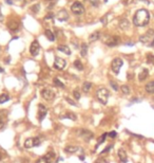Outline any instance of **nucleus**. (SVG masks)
Masks as SVG:
<instances>
[{
	"label": "nucleus",
	"mask_w": 154,
	"mask_h": 163,
	"mask_svg": "<svg viewBox=\"0 0 154 163\" xmlns=\"http://www.w3.org/2000/svg\"><path fill=\"white\" fill-rule=\"evenodd\" d=\"M139 42L146 46H149V47L154 46V30H152V29L148 30L144 35H141L139 37Z\"/></svg>",
	"instance_id": "obj_2"
},
{
	"label": "nucleus",
	"mask_w": 154,
	"mask_h": 163,
	"mask_svg": "<svg viewBox=\"0 0 154 163\" xmlns=\"http://www.w3.org/2000/svg\"><path fill=\"white\" fill-rule=\"evenodd\" d=\"M109 97H110V92L107 88L105 87H102V88H98L97 91H96V97H97V100L102 104L106 105L108 103L109 101Z\"/></svg>",
	"instance_id": "obj_3"
},
{
	"label": "nucleus",
	"mask_w": 154,
	"mask_h": 163,
	"mask_svg": "<svg viewBox=\"0 0 154 163\" xmlns=\"http://www.w3.org/2000/svg\"><path fill=\"white\" fill-rule=\"evenodd\" d=\"M78 135H79L80 138H82L84 141L90 142V140L94 137V133L92 131H90V130H88V129H81V130L78 131Z\"/></svg>",
	"instance_id": "obj_7"
},
{
	"label": "nucleus",
	"mask_w": 154,
	"mask_h": 163,
	"mask_svg": "<svg viewBox=\"0 0 154 163\" xmlns=\"http://www.w3.org/2000/svg\"><path fill=\"white\" fill-rule=\"evenodd\" d=\"M34 139V146H39L41 144V139L39 137H36V138H33Z\"/></svg>",
	"instance_id": "obj_34"
},
{
	"label": "nucleus",
	"mask_w": 154,
	"mask_h": 163,
	"mask_svg": "<svg viewBox=\"0 0 154 163\" xmlns=\"http://www.w3.org/2000/svg\"><path fill=\"white\" fill-rule=\"evenodd\" d=\"M107 133H102V137H99V139H98V141H97V144H96V148H97L98 146L100 145L102 143H104L105 142V140H106V138H107Z\"/></svg>",
	"instance_id": "obj_29"
},
{
	"label": "nucleus",
	"mask_w": 154,
	"mask_h": 163,
	"mask_svg": "<svg viewBox=\"0 0 154 163\" xmlns=\"http://www.w3.org/2000/svg\"><path fill=\"white\" fill-rule=\"evenodd\" d=\"M5 2H7V3H9V4L13 3V1H12V0H5Z\"/></svg>",
	"instance_id": "obj_44"
},
{
	"label": "nucleus",
	"mask_w": 154,
	"mask_h": 163,
	"mask_svg": "<svg viewBox=\"0 0 154 163\" xmlns=\"http://www.w3.org/2000/svg\"><path fill=\"white\" fill-rule=\"evenodd\" d=\"M147 60H148V62H154V56L152 55V54H148Z\"/></svg>",
	"instance_id": "obj_38"
},
{
	"label": "nucleus",
	"mask_w": 154,
	"mask_h": 163,
	"mask_svg": "<svg viewBox=\"0 0 154 163\" xmlns=\"http://www.w3.org/2000/svg\"><path fill=\"white\" fill-rule=\"evenodd\" d=\"M88 53V46L87 44H82L81 45V49H80V55L81 56H86Z\"/></svg>",
	"instance_id": "obj_27"
},
{
	"label": "nucleus",
	"mask_w": 154,
	"mask_h": 163,
	"mask_svg": "<svg viewBox=\"0 0 154 163\" xmlns=\"http://www.w3.org/2000/svg\"><path fill=\"white\" fill-rule=\"evenodd\" d=\"M41 95L46 101H52L55 97L54 91H52L51 89H43V90H41Z\"/></svg>",
	"instance_id": "obj_9"
},
{
	"label": "nucleus",
	"mask_w": 154,
	"mask_h": 163,
	"mask_svg": "<svg viewBox=\"0 0 154 163\" xmlns=\"http://www.w3.org/2000/svg\"><path fill=\"white\" fill-rule=\"evenodd\" d=\"M34 147V139L33 138H29L25 141V148H32Z\"/></svg>",
	"instance_id": "obj_23"
},
{
	"label": "nucleus",
	"mask_w": 154,
	"mask_h": 163,
	"mask_svg": "<svg viewBox=\"0 0 154 163\" xmlns=\"http://www.w3.org/2000/svg\"><path fill=\"white\" fill-rule=\"evenodd\" d=\"M57 17H58V19H59L60 21H64L69 18V14H68V12L66 10H61V11L58 12Z\"/></svg>",
	"instance_id": "obj_16"
},
{
	"label": "nucleus",
	"mask_w": 154,
	"mask_h": 163,
	"mask_svg": "<svg viewBox=\"0 0 154 163\" xmlns=\"http://www.w3.org/2000/svg\"><path fill=\"white\" fill-rule=\"evenodd\" d=\"M74 67H75L77 70H79V71L84 70V65H82V62H81L79 59H76V60L74 62Z\"/></svg>",
	"instance_id": "obj_26"
},
{
	"label": "nucleus",
	"mask_w": 154,
	"mask_h": 163,
	"mask_svg": "<svg viewBox=\"0 0 154 163\" xmlns=\"http://www.w3.org/2000/svg\"><path fill=\"white\" fill-rule=\"evenodd\" d=\"M107 17H108V16H107V15H106L105 17H104V18H102V23H104V24H107Z\"/></svg>",
	"instance_id": "obj_42"
},
{
	"label": "nucleus",
	"mask_w": 154,
	"mask_h": 163,
	"mask_svg": "<svg viewBox=\"0 0 154 163\" xmlns=\"http://www.w3.org/2000/svg\"><path fill=\"white\" fill-rule=\"evenodd\" d=\"M3 125H4L3 120H2V119L0 118V129H1V128H2V127H3Z\"/></svg>",
	"instance_id": "obj_43"
},
{
	"label": "nucleus",
	"mask_w": 154,
	"mask_h": 163,
	"mask_svg": "<svg viewBox=\"0 0 154 163\" xmlns=\"http://www.w3.org/2000/svg\"><path fill=\"white\" fill-rule=\"evenodd\" d=\"M109 135H110L111 138H115V137H116V132L115 131H111L110 133H109Z\"/></svg>",
	"instance_id": "obj_40"
},
{
	"label": "nucleus",
	"mask_w": 154,
	"mask_h": 163,
	"mask_svg": "<svg viewBox=\"0 0 154 163\" xmlns=\"http://www.w3.org/2000/svg\"><path fill=\"white\" fill-rule=\"evenodd\" d=\"M0 160H1V155H0Z\"/></svg>",
	"instance_id": "obj_49"
},
{
	"label": "nucleus",
	"mask_w": 154,
	"mask_h": 163,
	"mask_svg": "<svg viewBox=\"0 0 154 163\" xmlns=\"http://www.w3.org/2000/svg\"><path fill=\"white\" fill-rule=\"evenodd\" d=\"M92 88V84L90 82H84V85H82V90H84V93H88L89 91L91 90Z\"/></svg>",
	"instance_id": "obj_25"
},
{
	"label": "nucleus",
	"mask_w": 154,
	"mask_h": 163,
	"mask_svg": "<svg viewBox=\"0 0 154 163\" xmlns=\"http://www.w3.org/2000/svg\"><path fill=\"white\" fill-rule=\"evenodd\" d=\"M112 147H113V144H111V145H108L105 149H104V150H102V154H106V153H108V152H110V150L112 149ZM102 154H100V155H102Z\"/></svg>",
	"instance_id": "obj_35"
},
{
	"label": "nucleus",
	"mask_w": 154,
	"mask_h": 163,
	"mask_svg": "<svg viewBox=\"0 0 154 163\" xmlns=\"http://www.w3.org/2000/svg\"><path fill=\"white\" fill-rule=\"evenodd\" d=\"M67 66V62L64 60L63 58L61 57H55V60H54V67H55V69L57 70H63Z\"/></svg>",
	"instance_id": "obj_8"
},
{
	"label": "nucleus",
	"mask_w": 154,
	"mask_h": 163,
	"mask_svg": "<svg viewBox=\"0 0 154 163\" xmlns=\"http://www.w3.org/2000/svg\"><path fill=\"white\" fill-rule=\"evenodd\" d=\"M91 3L93 4V5H95V7H96V5L98 4V0H91Z\"/></svg>",
	"instance_id": "obj_41"
},
{
	"label": "nucleus",
	"mask_w": 154,
	"mask_h": 163,
	"mask_svg": "<svg viewBox=\"0 0 154 163\" xmlns=\"http://www.w3.org/2000/svg\"><path fill=\"white\" fill-rule=\"evenodd\" d=\"M148 76H149V71H148V69H143L141 72H139V74H138V80H139V82H144V80H147Z\"/></svg>",
	"instance_id": "obj_15"
},
{
	"label": "nucleus",
	"mask_w": 154,
	"mask_h": 163,
	"mask_svg": "<svg viewBox=\"0 0 154 163\" xmlns=\"http://www.w3.org/2000/svg\"><path fill=\"white\" fill-rule=\"evenodd\" d=\"M73 95H74V99H75V100H77V101L80 99V92L77 90V89L73 91Z\"/></svg>",
	"instance_id": "obj_33"
},
{
	"label": "nucleus",
	"mask_w": 154,
	"mask_h": 163,
	"mask_svg": "<svg viewBox=\"0 0 154 163\" xmlns=\"http://www.w3.org/2000/svg\"><path fill=\"white\" fill-rule=\"evenodd\" d=\"M51 155L50 154H48V155H46V156L43 157H40L39 159H37V161H36V163H51L52 162V157H50Z\"/></svg>",
	"instance_id": "obj_14"
},
{
	"label": "nucleus",
	"mask_w": 154,
	"mask_h": 163,
	"mask_svg": "<svg viewBox=\"0 0 154 163\" xmlns=\"http://www.w3.org/2000/svg\"><path fill=\"white\" fill-rule=\"evenodd\" d=\"M120 90H121V92H123V94L130 93V88H129V86H127V85H123L121 88H120Z\"/></svg>",
	"instance_id": "obj_31"
},
{
	"label": "nucleus",
	"mask_w": 154,
	"mask_h": 163,
	"mask_svg": "<svg viewBox=\"0 0 154 163\" xmlns=\"http://www.w3.org/2000/svg\"><path fill=\"white\" fill-rule=\"evenodd\" d=\"M39 50H40L39 42H37V40H34V42L31 44V47H30V53H31V55H33V56L38 55Z\"/></svg>",
	"instance_id": "obj_11"
},
{
	"label": "nucleus",
	"mask_w": 154,
	"mask_h": 163,
	"mask_svg": "<svg viewBox=\"0 0 154 163\" xmlns=\"http://www.w3.org/2000/svg\"><path fill=\"white\" fill-rule=\"evenodd\" d=\"M79 147H76V146H72V145H69L67 146L66 148H64V152L67 154H75L77 153V150H78Z\"/></svg>",
	"instance_id": "obj_22"
},
{
	"label": "nucleus",
	"mask_w": 154,
	"mask_h": 163,
	"mask_svg": "<svg viewBox=\"0 0 154 163\" xmlns=\"http://www.w3.org/2000/svg\"><path fill=\"white\" fill-rule=\"evenodd\" d=\"M94 163H107V160H106L105 158H102V157H100V158H98Z\"/></svg>",
	"instance_id": "obj_39"
},
{
	"label": "nucleus",
	"mask_w": 154,
	"mask_h": 163,
	"mask_svg": "<svg viewBox=\"0 0 154 163\" xmlns=\"http://www.w3.org/2000/svg\"><path fill=\"white\" fill-rule=\"evenodd\" d=\"M1 72H3V69H2L1 67H0V73H1Z\"/></svg>",
	"instance_id": "obj_47"
},
{
	"label": "nucleus",
	"mask_w": 154,
	"mask_h": 163,
	"mask_svg": "<svg viewBox=\"0 0 154 163\" xmlns=\"http://www.w3.org/2000/svg\"><path fill=\"white\" fill-rule=\"evenodd\" d=\"M46 112H48V108H46L44 105L39 104L38 105V121L39 122H42V120L46 117Z\"/></svg>",
	"instance_id": "obj_12"
},
{
	"label": "nucleus",
	"mask_w": 154,
	"mask_h": 163,
	"mask_svg": "<svg viewBox=\"0 0 154 163\" xmlns=\"http://www.w3.org/2000/svg\"><path fill=\"white\" fill-rule=\"evenodd\" d=\"M107 1H108V0H105V2H107Z\"/></svg>",
	"instance_id": "obj_48"
},
{
	"label": "nucleus",
	"mask_w": 154,
	"mask_h": 163,
	"mask_svg": "<svg viewBox=\"0 0 154 163\" xmlns=\"http://www.w3.org/2000/svg\"><path fill=\"white\" fill-rule=\"evenodd\" d=\"M44 35H46V37L49 39L50 42H54V40H55V35H54V33H53L51 30H49V29H46V30Z\"/></svg>",
	"instance_id": "obj_21"
},
{
	"label": "nucleus",
	"mask_w": 154,
	"mask_h": 163,
	"mask_svg": "<svg viewBox=\"0 0 154 163\" xmlns=\"http://www.w3.org/2000/svg\"><path fill=\"white\" fill-rule=\"evenodd\" d=\"M61 119H70V120H72V121H76V115L75 113H73V112H67L64 115H62L61 117Z\"/></svg>",
	"instance_id": "obj_24"
},
{
	"label": "nucleus",
	"mask_w": 154,
	"mask_h": 163,
	"mask_svg": "<svg viewBox=\"0 0 154 163\" xmlns=\"http://www.w3.org/2000/svg\"><path fill=\"white\" fill-rule=\"evenodd\" d=\"M19 25H20L19 21L15 18H11L10 20L7 21V28L10 29L11 31H17L19 29Z\"/></svg>",
	"instance_id": "obj_10"
},
{
	"label": "nucleus",
	"mask_w": 154,
	"mask_h": 163,
	"mask_svg": "<svg viewBox=\"0 0 154 163\" xmlns=\"http://www.w3.org/2000/svg\"><path fill=\"white\" fill-rule=\"evenodd\" d=\"M117 155H118V159H119V161H120V163H126L127 161H128V156H127L126 150L123 148L119 149Z\"/></svg>",
	"instance_id": "obj_13"
},
{
	"label": "nucleus",
	"mask_w": 154,
	"mask_h": 163,
	"mask_svg": "<svg viewBox=\"0 0 154 163\" xmlns=\"http://www.w3.org/2000/svg\"><path fill=\"white\" fill-rule=\"evenodd\" d=\"M54 84H55V86L57 87H60V88H64V84L61 82V80L58 78V77H55L54 78Z\"/></svg>",
	"instance_id": "obj_30"
},
{
	"label": "nucleus",
	"mask_w": 154,
	"mask_h": 163,
	"mask_svg": "<svg viewBox=\"0 0 154 163\" xmlns=\"http://www.w3.org/2000/svg\"><path fill=\"white\" fill-rule=\"evenodd\" d=\"M129 27H130V22L128 19H121V20L119 21V28L121 29V30H123V31L128 30Z\"/></svg>",
	"instance_id": "obj_17"
},
{
	"label": "nucleus",
	"mask_w": 154,
	"mask_h": 163,
	"mask_svg": "<svg viewBox=\"0 0 154 163\" xmlns=\"http://www.w3.org/2000/svg\"><path fill=\"white\" fill-rule=\"evenodd\" d=\"M31 11L32 12H34V13H37L39 11V4H35V5H33L31 7Z\"/></svg>",
	"instance_id": "obj_37"
},
{
	"label": "nucleus",
	"mask_w": 154,
	"mask_h": 163,
	"mask_svg": "<svg viewBox=\"0 0 154 163\" xmlns=\"http://www.w3.org/2000/svg\"><path fill=\"white\" fill-rule=\"evenodd\" d=\"M57 50L60 51V52L64 53V54H67V55H70L71 54V50L70 48L68 47V46H64V45H60L57 47Z\"/></svg>",
	"instance_id": "obj_18"
},
{
	"label": "nucleus",
	"mask_w": 154,
	"mask_h": 163,
	"mask_svg": "<svg viewBox=\"0 0 154 163\" xmlns=\"http://www.w3.org/2000/svg\"><path fill=\"white\" fill-rule=\"evenodd\" d=\"M123 62L121 58H119V57H116V58H114L112 60V62H111V69H112V71L115 74H118L119 71H120V68L123 67Z\"/></svg>",
	"instance_id": "obj_4"
},
{
	"label": "nucleus",
	"mask_w": 154,
	"mask_h": 163,
	"mask_svg": "<svg viewBox=\"0 0 154 163\" xmlns=\"http://www.w3.org/2000/svg\"><path fill=\"white\" fill-rule=\"evenodd\" d=\"M71 11H72V13L75 15H81L84 13V7L81 2L75 1V2L72 4V7H71Z\"/></svg>",
	"instance_id": "obj_5"
},
{
	"label": "nucleus",
	"mask_w": 154,
	"mask_h": 163,
	"mask_svg": "<svg viewBox=\"0 0 154 163\" xmlns=\"http://www.w3.org/2000/svg\"><path fill=\"white\" fill-rule=\"evenodd\" d=\"M110 86L112 87L113 89L115 91H118V89H119V87H118V85L116 84V82H114V80H110Z\"/></svg>",
	"instance_id": "obj_32"
},
{
	"label": "nucleus",
	"mask_w": 154,
	"mask_h": 163,
	"mask_svg": "<svg viewBox=\"0 0 154 163\" xmlns=\"http://www.w3.org/2000/svg\"><path fill=\"white\" fill-rule=\"evenodd\" d=\"M64 100H66V101L68 102V103H69V104H71L72 105V106H76V102H74V101H72V100H71L70 97H64Z\"/></svg>",
	"instance_id": "obj_36"
},
{
	"label": "nucleus",
	"mask_w": 154,
	"mask_h": 163,
	"mask_svg": "<svg viewBox=\"0 0 154 163\" xmlns=\"http://www.w3.org/2000/svg\"><path fill=\"white\" fill-rule=\"evenodd\" d=\"M2 18V15H1V5H0V19Z\"/></svg>",
	"instance_id": "obj_45"
},
{
	"label": "nucleus",
	"mask_w": 154,
	"mask_h": 163,
	"mask_svg": "<svg viewBox=\"0 0 154 163\" xmlns=\"http://www.w3.org/2000/svg\"><path fill=\"white\" fill-rule=\"evenodd\" d=\"M150 21V13L146 9H140L135 13L133 17V23L136 27H145Z\"/></svg>",
	"instance_id": "obj_1"
},
{
	"label": "nucleus",
	"mask_w": 154,
	"mask_h": 163,
	"mask_svg": "<svg viewBox=\"0 0 154 163\" xmlns=\"http://www.w3.org/2000/svg\"><path fill=\"white\" fill-rule=\"evenodd\" d=\"M99 38H100V33L98 31H95L94 33H92V34L89 36V40L91 42H96V40H98Z\"/></svg>",
	"instance_id": "obj_19"
},
{
	"label": "nucleus",
	"mask_w": 154,
	"mask_h": 163,
	"mask_svg": "<svg viewBox=\"0 0 154 163\" xmlns=\"http://www.w3.org/2000/svg\"><path fill=\"white\" fill-rule=\"evenodd\" d=\"M105 42L108 47H115V46L119 45V42H120V38H119V36H116V35L108 36V37L105 39V42Z\"/></svg>",
	"instance_id": "obj_6"
},
{
	"label": "nucleus",
	"mask_w": 154,
	"mask_h": 163,
	"mask_svg": "<svg viewBox=\"0 0 154 163\" xmlns=\"http://www.w3.org/2000/svg\"><path fill=\"white\" fill-rule=\"evenodd\" d=\"M10 100V97L7 95V94L3 93L0 95V104H3V103H5V102H7Z\"/></svg>",
	"instance_id": "obj_28"
},
{
	"label": "nucleus",
	"mask_w": 154,
	"mask_h": 163,
	"mask_svg": "<svg viewBox=\"0 0 154 163\" xmlns=\"http://www.w3.org/2000/svg\"><path fill=\"white\" fill-rule=\"evenodd\" d=\"M79 159H80V160H84V156H79Z\"/></svg>",
	"instance_id": "obj_46"
},
{
	"label": "nucleus",
	"mask_w": 154,
	"mask_h": 163,
	"mask_svg": "<svg viewBox=\"0 0 154 163\" xmlns=\"http://www.w3.org/2000/svg\"><path fill=\"white\" fill-rule=\"evenodd\" d=\"M145 89L148 93H154V80H151L145 86Z\"/></svg>",
	"instance_id": "obj_20"
}]
</instances>
